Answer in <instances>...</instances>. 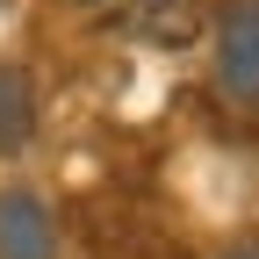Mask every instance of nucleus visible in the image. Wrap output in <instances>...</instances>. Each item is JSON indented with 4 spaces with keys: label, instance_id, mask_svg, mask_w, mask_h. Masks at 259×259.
Wrapping results in <instances>:
<instances>
[{
    "label": "nucleus",
    "instance_id": "nucleus-1",
    "mask_svg": "<svg viewBox=\"0 0 259 259\" xmlns=\"http://www.w3.org/2000/svg\"><path fill=\"white\" fill-rule=\"evenodd\" d=\"M216 94L231 108H259V0H231L216 22Z\"/></svg>",
    "mask_w": 259,
    "mask_h": 259
},
{
    "label": "nucleus",
    "instance_id": "nucleus-3",
    "mask_svg": "<svg viewBox=\"0 0 259 259\" xmlns=\"http://www.w3.org/2000/svg\"><path fill=\"white\" fill-rule=\"evenodd\" d=\"M0 259H58L51 209L36 194H0Z\"/></svg>",
    "mask_w": 259,
    "mask_h": 259
},
{
    "label": "nucleus",
    "instance_id": "nucleus-5",
    "mask_svg": "<svg viewBox=\"0 0 259 259\" xmlns=\"http://www.w3.org/2000/svg\"><path fill=\"white\" fill-rule=\"evenodd\" d=\"M223 259H259V245H238V252H223Z\"/></svg>",
    "mask_w": 259,
    "mask_h": 259
},
{
    "label": "nucleus",
    "instance_id": "nucleus-6",
    "mask_svg": "<svg viewBox=\"0 0 259 259\" xmlns=\"http://www.w3.org/2000/svg\"><path fill=\"white\" fill-rule=\"evenodd\" d=\"M79 8H122V0H79Z\"/></svg>",
    "mask_w": 259,
    "mask_h": 259
},
{
    "label": "nucleus",
    "instance_id": "nucleus-4",
    "mask_svg": "<svg viewBox=\"0 0 259 259\" xmlns=\"http://www.w3.org/2000/svg\"><path fill=\"white\" fill-rule=\"evenodd\" d=\"M29 130H36V94L15 65H0V151H22Z\"/></svg>",
    "mask_w": 259,
    "mask_h": 259
},
{
    "label": "nucleus",
    "instance_id": "nucleus-2",
    "mask_svg": "<svg viewBox=\"0 0 259 259\" xmlns=\"http://www.w3.org/2000/svg\"><path fill=\"white\" fill-rule=\"evenodd\" d=\"M115 29L151 44V51H180V44L202 36V0H122Z\"/></svg>",
    "mask_w": 259,
    "mask_h": 259
}]
</instances>
